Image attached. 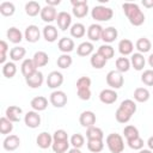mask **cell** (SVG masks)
<instances>
[{
	"label": "cell",
	"mask_w": 153,
	"mask_h": 153,
	"mask_svg": "<svg viewBox=\"0 0 153 153\" xmlns=\"http://www.w3.org/2000/svg\"><path fill=\"white\" fill-rule=\"evenodd\" d=\"M117 97H118L117 92L115 90H112V88H104L99 93V100L103 104H106V105L114 104L117 100Z\"/></svg>",
	"instance_id": "cell-12"
},
{
	"label": "cell",
	"mask_w": 153,
	"mask_h": 153,
	"mask_svg": "<svg viewBox=\"0 0 153 153\" xmlns=\"http://www.w3.org/2000/svg\"><path fill=\"white\" fill-rule=\"evenodd\" d=\"M25 54H26V49L22 45H16L13 47L11 50H10V59L13 61V62H17V61H20L25 57Z\"/></svg>",
	"instance_id": "cell-30"
},
{
	"label": "cell",
	"mask_w": 153,
	"mask_h": 153,
	"mask_svg": "<svg viewBox=\"0 0 153 153\" xmlns=\"http://www.w3.org/2000/svg\"><path fill=\"white\" fill-rule=\"evenodd\" d=\"M30 105H31V108H32L35 111H37V112L44 111V110L47 109V106H48V99H47L44 96H37V97H33V98L31 99Z\"/></svg>",
	"instance_id": "cell-24"
},
{
	"label": "cell",
	"mask_w": 153,
	"mask_h": 153,
	"mask_svg": "<svg viewBox=\"0 0 153 153\" xmlns=\"http://www.w3.org/2000/svg\"><path fill=\"white\" fill-rule=\"evenodd\" d=\"M24 123L26 124V127L31 128V129H35V128H38L39 124H41V116L38 115L37 111L32 110V111H27L24 116Z\"/></svg>",
	"instance_id": "cell-9"
},
{
	"label": "cell",
	"mask_w": 153,
	"mask_h": 153,
	"mask_svg": "<svg viewBox=\"0 0 153 153\" xmlns=\"http://www.w3.org/2000/svg\"><path fill=\"white\" fill-rule=\"evenodd\" d=\"M118 51L122 56H127V55H131L134 51V43L128 39V38H123L118 42Z\"/></svg>",
	"instance_id": "cell-23"
},
{
	"label": "cell",
	"mask_w": 153,
	"mask_h": 153,
	"mask_svg": "<svg viewBox=\"0 0 153 153\" xmlns=\"http://www.w3.org/2000/svg\"><path fill=\"white\" fill-rule=\"evenodd\" d=\"M41 11H42V7L39 5V2L37 1H29L25 4V13L29 16V17H36L38 14H41Z\"/></svg>",
	"instance_id": "cell-29"
},
{
	"label": "cell",
	"mask_w": 153,
	"mask_h": 153,
	"mask_svg": "<svg viewBox=\"0 0 153 153\" xmlns=\"http://www.w3.org/2000/svg\"><path fill=\"white\" fill-rule=\"evenodd\" d=\"M123 135H124V137H126L127 141L140 136V135H139V129H137L136 127L131 126V124H128V126L124 127V129H123Z\"/></svg>",
	"instance_id": "cell-45"
},
{
	"label": "cell",
	"mask_w": 153,
	"mask_h": 153,
	"mask_svg": "<svg viewBox=\"0 0 153 153\" xmlns=\"http://www.w3.org/2000/svg\"><path fill=\"white\" fill-rule=\"evenodd\" d=\"M105 80H106L108 86H110V88H112V90L121 88V87L123 86V84H124L123 74L120 73L118 71H110V72L106 74Z\"/></svg>",
	"instance_id": "cell-4"
},
{
	"label": "cell",
	"mask_w": 153,
	"mask_h": 153,
	"mask_svg": "<svg viewBox=\"0 0 153 153\" xmlns=\"http://www.w3.org/2000/svg\"><path fill=\"white\" fill-rule=\"evenodd\" d=\"M141 81L146 86H153V69H146L141 74Z\"/></svg>",
	"instance_id": "cell-49"
},
{
	"label": "cell",
	"mask_w": 153,
	"mask_h": 153,
	"mask_svg": "<svg viewBox=\"0 0 153 153\" xmlns=\"http://www.w3.org/2000/svg\"><path fill=\"white\" fill-rule=\"evenodd\" d=\"M139 153H153V151H151V149H140Z\"/></svg>",
	"instance_id": "cell-59"
},
{
	"label": "cell",
	"mask_w": 153,
	"mask_h": 153,
	"mask_svg": "<svg viewBox=\"0 0 153 153\" xmlns=\"http://www.w3.org/2000/svg\"><path fill=\"white\" fill-rule=\"evenodd\" d=\"M8 51V44L6 41H0V54H7Z\"/></svg>",
	"instance_id": "cell-53"
},
{
	"label": "cell",
	"mask_w": 153,
	"mask_h": 153,
	"mask_svg": "<svg viewBox=\"0 0 153 153\" xmlns=\"http://www.w3.org/2000/svg\"><path fill=\"white\" fill-rule=\"evenodd\" d=\"M91 79L88 76H80L76 80V90H81V88H90L91 86Z\"/></svg>",
	"instance_id": "cell-50"
},
{
	"label": "cell",
	"mask_w": 153,
	"mask_h": 153,
	"mask_svg": "<svg viewBox=\"0 0 153 153\" xmlns=\"http://www.w3.org/2000/svg\"><path fill=\"white\" fill-rule=\"evenodd\" d=\"M41 19L45 23H51L54 20H56V17H57V11L55 7H51V6H48L45 5L44 7H42V11H41Z\"/></svg>",
	"instance_id": "cell-17"
},
{
	"label": "cell",
	"mask_w": 153,
	"mask_h": 153,
	"mask_svg": "<svg viewBox=\"0 0 153 153\" xmlns=\"http://www.w3.org/2000/svg\"><path fill=\"white\" fill-rule=\"evenodd\" d=\"M105 143L111 153H122L124 151V141L123 137L117 133H111L106 136Z\"/></svg>",
	"instance_id": "cell-2"
},
{
	"label": "cell",
	"mask_w": 153,
	"mask_h": 153,
	"mask_svg": "<svg viewBox=\"0 0 153 153\" xmlns=\"http://www.w3.org/2000/svg\"><path fill=\"white\" fill-rule=\"evenodd\" d=\"M86 137L87 140H103L104 139V133L100 128L93 126L86 129Z\"/></svg>",
	"instance_id": "cell-35"
},
{
	"label": "cell",
	"mask_w": 153,
	"mask_h": 153,
	"mask_svg": "<svg viewBox=\"0 0 153 153\" xmlns=\"http://www.w3.org/2000/svg\"><path fill=\"white\" fill-rule=\"evenodd\" d=\"M67 94L61 90H55L50 93L49 102L55 108H63L67 104Z\"/></svg>",
	"instance_id": "cell-6"
},
{
	"label": "cell",
	"mask_w": 153,
	"mask_h": 153,
	"mask_svg": "<svg viewBox=\"0 0 153 153\" xmlns=\"http://www.w3.org/2000/svg\"><path fill=\"white\" fill-rule=\"evenodd\" d=\"M13 130V122L10 121L6 116H2L0 118V133L2 135H10Z\"/></svg>",
	"instance_id": "cell-38"
},
{
	"label": "cell",
	"mask_w": 153,
	"mask_h": 153,
	"mask_svg": "<svg viewBox=\"0 0 153 153\" xmlns=\"http://www.w3.org/2000/svg\"><path fill=\"white\" fill-rule=\"evenodd\" d=\"M43 81H44V75L39 71H36L32 75L25 78L26 85L29 87H31V88H38V87H41L42 84H43Z\"/></svg>",
	"instance_id": "cell-15"
},
{
	"label": "cell",
	"mask_w": 153,
	"mask_h": 153,
	"mask_svg": "<svg viewBox=\"0 0 153 153\" xmlns=\"http://www.w3.org/2000/svg\"><path fill=\"white\" fill-rule=\"evenodd\" d=\"M53 142H54L53 135H50L48 131H42L36 137V143L42 149H47V148L51 147L53 146Z\"/></svg>",
	"instance_id": "cell-14"
},
{
	"label": "cell",
	"mask_w": 153,
	"mask_h": 153,
	"mask_svg": "<svg viewBox=\"0 0 153 153\" xmlns=\"http://www.w3.org/2000/svg\"><path fill=\"white\" fill-rule=\"evenodd\" d=\"M123 12L127 16V18L129 19V23L134 26H140L145 23V14L143 12L140 10L137 4L134 2H124L122 5Z\"/></svg>",
	"instance_id": "cell-1"
},
{
	"label": "cell",
	"mask_w": 153,
	"mask_h": 153,
	"mask_svg": "<svg viewBox=\"0 0 153 153\" xmlns=\"http://www.w3.org/2000/svg\"><path fill=\"white\" fill-rule=\"evenodd\" d=\"M147 146H148V149L153 151V136H151V137L147 140Z\"/></svg>",
	"instance_id": "cell-56"
},
{
	"label": "cell",
	"mask_w": 153,
	"mask_h": 153,
	"mask_svg": "<svg viewBox=\"0 0 153 153\" xmlns=\"http://www.w3.org/2000/svg\"><path fill=\"white\" fill-rule=\"evenodd\" d=\"M118 36V31L116 27L114 26H108L105 29H103V32H102V41L105 43V44H110L112 43Z\"/></svg>",
	"instance_id": "cell-21"
},
{
	"label": "cell",
	"mask_w": 153,
	"mask_h": 153,
	"mask_svg": "<svg viewBox=\"0 0 153 153\" xmlns=\"http://www.w3.org/2000/svg\"><path fill=\"white\" fill-rule=\"evenodd\" d=\"M115 65H116V71H118V72L122 73V74L126 73V72H128V71L130 69V67H131L130 60H129L128 57H126V56L117 57Z\"/></svg>",
	"instance_id": "cell-32"
},
{
	"label": "cell",
	"mask_w": 153,
	"mask_h": 153,
	"mask_svg": "<svg viewBox=\"0 0 153 153\" xmlns=\"http://www.w3.org/2000/svg\"><path fill=\"white\" fill-rule=\"evenodd\" d=\"M16 12V6L11 1H2L0 4V13L4 17H11Z\"/></svg>",
	"instance_id": "cell-39"
},
{
	"label": "cell",
	"mask_w": 153,
	"mask_h": 153,
	"mask_svg": "<svg viewBox=\"0 0 153 153\" xmlns=\"http://www.w3.org/2000/svg\"><path fill=\"white\" fill-rule=\"evenodd\" d=\"M127 143H128V146H129L131 149H134V151H140V149H142V148H143V145H145L143 140H142L140 136H137V137H135V139H131V140H128Z\"/></svg>",
	"instance_id": "cell-48"
},
{
	"label": "cell",
	"mask_w": 153,
	"mask_h": 153,
	"mask_svg": "<svg viewBox=\"0 0 153 153\" xmlns=\"http://www.w3.org/2000/svg\"><path fill=\"white\" fill-rule=\"evenodd\" d=\"M6 37L8 38V41L11 43L18 44L23 41V33L19 29H17L16 26H11L7 31H6Z\"/></svg>",
	"instance_id": "cell-27"
},
{
	"label": "cell",
	"mask_w": 153,
	"mask_h": 153,
	"mask_svg": "<svg viewBox=\"0 0 153 153\" xmlns=\"http://www.w3.org/2000/svg\"><path fill=\"white\" fill-rule=\"evenodd\" d=\"M104 148L103 140H87V149L92 153H99Z\"/></svg>",
	"instance_id": "cell-43"
},
{
	"label": "cell",
	"mask_w": 153,
	"mask_h": 153,
	"mask_svg": "<svg viewBox=\"0 0 153 153\" xmlns=\"http://www.w3.org/2000/svg\"><path fill=\"white\" fill-rule=\"evenodd\" d=\"M68 153H81V151H80L79 148H74V147H73V148H71V149L68 151Z\"/></svg>",
	"instance_id": "cell-58"
},
{
	"label": "cell",
	"mask_w": 153,
	"mask_h": 153,
	"mask_svg": "<svg viewBox=\"0 0 153 153\" xmlns=\"http://www.w3.org/2000/svg\"><path fill=\"white\" fill-rule=\"evenodd\" d=\"M130 63L135 71H142L145 65H146V59H145L143 54H141V53H133L131 59H130Z\"/></svg>",
	"instance_id": "cell-25"
},
{
	"label": "cell",
	"mask_w": 153,
	"mask_h": 153,
	"mask_svg": "<svg viewBox=\"0 0 153 153\" xmlns=\"http://www.w3.org/2000/svg\"><path fill=\"white\" fill-rule=\"evenodd\" d=\"M56 63H57V66H59L61 69H67V68H69V67L72 66L73 59H72V56H71L69 54H61V55L57 57Z\"/></svg>",
	"instance_id": "cell-41"
},
{
	"label": "cell",
	"mask_w": 153,
	"mask_h": 153,
	"mask_svg": "<svg viewBox=\"0 0 153 153\" xmlns=\"http://www.w3.org/2000/svg\"><path fill=\"white\" fill-rule=\"evenodd\" d=\"M20 71H22V74L24 75V78H27L30 75H32L37 69L36 65L33 63L32 59H25L23 60L22 62V66H20Z\"/></svg>",
	"instance_id": "cell-22"
},
{
	"label": "cell",
	"mask_w": 153,
	"mask_h": 153,
	"mask_svg": "<svg viewBox=\"0 0 153 153\" xmlns=\"http://www.w3.org/2000/svg\"><path fill=\"white\" fill-rule=\"evenodd\" d=\"M96 115L93 111L91 110H86V111H82L79 116V122L80 124L84 127V128H90V127H93L96 124Z\"/></svg>",
	"instance_id": "cell-13"
},
{
	"label": "cell",
	"mask_w": 153,
	"mask_h": 153,
	"mask_svg": "<svg viewBox=\"0 0 153 153\" xmlns=\"http://www.w3.org/2000/svg\"><path fill=\"white\" fill-rule=\"evenodd\" d=\"M56 23L61 31H66L67 29H71L72 26V16L66 11H61L57 13Z\"/></svg>",
	"instance_id": "cell-8"
},
{
	"label": "cell",
	"mask_w": 153,
	"mask_h": 153,
	"mask_svg": "<svg viewBox=\"0 0 153 153\" xmlns=\"http://www.w3.org/2000/svg\"><path fill=\"white\" fill-rule=\"evenodd\" d=\"M93 49H94L93 43L85 41V42H81V43L76 47V54H78L79 56H82V57L90 56V55L93 54Z\"/></svg>",
	"instance_id": "cell-26"
},
{
	"label": "cell",
	"mask_w": 153,
	"mask_h": 153,
	"mask_svg": "<svg viewBox=\"0 0 153 153\" xmlns=\"http://www.w3.org/2000/svg\"><path fill=\"white\" fill-rule=\"evenodd\" d=\"M115 118H116V121H117L118 123H128V122L130 121V118H131V115L128 114L127 111L122 110L121 108H118V109L116 110Z\"/></svg>",
	"instance_id": "cell-46"
},
{
	"label": "cell",
	"mask_w": 153,
	"mask_h": 153,
	"mask_svg": "<svg viewBox=\"0 0 153 153\" xmlns=\"http://www.w3.org/2000/svg\"><path fill=\"white\" fill-rule=\"evenodd\" d=\"M102 25L99 24H91L87 29V38L91 42H97L99 39H102V32H103Z\"/></svg>",
	"instance_id": "cell-19"
},
{
	"label": "cell",
	"mask_w": 153,
	"mask_h": 153,
	"mask_svg": "<svg viewBox=\"0 0 153 153\" xmlns=\"http://www.w3.org/2000/svg\"><path fill=\"white\" fill-rule=\"evenodd\" d=\"M91 17L96 22H108V20L112 19L114 11L110 7H105L103 5H98V6H94L91 10Z\"/></svg>",
	"instance_id": "cell-3"
},
{
	"label": "cell",
	"mask_w": 153,
	"mask_h": 153,
	"mask_svg": "<svg viewBox=\"0 0 153 153\" xmlns=\"http://www.w3.org/2000/svg\"><path fill=\"white\" fill-rule=\"evenodd\" d=\"M24 38L29 42V43H36L39 41L41 38V31L38 29L37 25H29L26 29H25V32H24Z\"/></svg>",
	"instance_id": "cell-11"
},
{
	"label": "cell",
	"mask_w": 153,
	"mask_h": 153,
	"mask_svg": "<svg viewBox=\"0 0 153 153\" xmlns=\"http://www.w3.org/2000/svg\"><path fill=\"white\" fill-rule=\"evenodd\" d=\"M108 60L104 59L102 55H99L98 53H93L91 55V59H90V63L91 66L94 68V69H102L103 67H105Z\"/></svg>",
	"instance_id": "cell-33"
},
{
	"label": "cell",
	"mask_w": 153,
	"mask_h": 153,
	"mask_svg": "<svg viewBox=\"0 0 153 153\" xmlns=\"http://www.w3.org/2000/svg\"><path fill=\"white\" fill-rule=\"evenodd\" d=\"M57 48H59V50L62 54H69L71 51L74 50L75 44H74V41L72 38H69V37H62L57 42Z\"/></svg>",
	"instance_id": "cell-18"
},
{
	"label": "cell",
	"mask_w": 153,
	"mask_h": 153,
	"mask_svg": "<svg viewBox=\"0 0 153 153\" xmlns=\"http://www.w3.org/2000/svg\"><path fill=\"white\" fill-rule=\"evenodd\" d=\"M76 94L81 100H88L91 98V90L90 88H81L76 90Z\"/></svg>",
	"instance_id": "cell-52"
},
{
	"label": "cell",
	"mask_w": 153,
	"mask_h": 153,
	"mask_svg": "<svg viewBox=\"0 0 153 153\" xmlns=\"http://www.w3.org/2000/svg\"><path fill=\"white\" fill-rule=\"evenodd\" d=\"M71 4L73 6V14L76 18H84L88 13V4L86 0H71Z\"/></svg>",
	"instance_id": "cell-5"
},
{
	"label": "cell",
	"mask_w": 153,
	"mask_h": 153,
	"mask_svg": "<svg viewBox=\"0 0 153 153\" xmlns=\"http://www.w3.org/2000/svg\"><path fill=\"white\" fill-rule=\"evenodd\" d=\"M20 145V139L18 135L16 134H10L7 135L4 141H2V147L5 151H8V152H12V151H16Z\"/></svg>",
	"instance_id": "cell-10"
},
{
	"label": "cell",
	"mask_w": 153,
	"mask_h": 153,
	"mask_svg": "<svg viewBox=\"0 0 153 153\" xmlns=\"http://www.w3.org/2000/svg\"><path fill=\"white\" fill-rule=\"evenodd\" d=\"M141 4H142L145 7H147V8H152V7H153V0H142Z\"/></svg>",
	"instance_id": "cell-55"
},
{
	"label": "cell",
	"mask_w": 153,
	"mask_h": 153,
	"mask_svg": "<svg viewBox=\"0 0 153 153\" xmlns=\"http://www.w3.org/2000/svg\"><path fill=\"white\" fill-rule=\"evenodd\" d=\"M133 96H134V99H135L136 102H139V103H145V102H147V100L149 99L151 93H149V91H148L146 87H137V88H135Z\"/></svg>",
	"instance_id": "cell-34"
},
{
	"label": "cell",
	"mask_w": 153,
	"mask_h": 153,
	"mask_svg": "<svg viewBox=\"0 0 153 153\" xmlns=\"http://www.w3.org/2000/svg\"><path fill=\"white\" fill-rule=\"evenodd\" d=\"M97 53H98L99 55H102V56H103L104 59H106V60H110V59H112V57L115 56V49H114V47H111L110 44H103V45H100V47L98 48Z\"/></svg>",
	"instance_id": "cell-40"
},
{
	"label": "cell",
	"mask_w": 153,
	"mask_h": 153,
	"mask_svg": "<svg viewBox=\"0 0 153 153\" xmlns=\"http://www.w3.org/2000/svg\"><path fill=\"white\" fill-rule=\"evenodd\" d=\"M47 86L49 88H53V90H57L62 84H63V75L61 72H57V71H53L48 74L47 76Z\"/></svg>",
	"instance_id": "cell-7"
},
{
	"label": "cell",
	"mask_w": 153,
	"mask_h": 153,
	"mask_svg": "<svg viewBox=\"0 0 153 153\" xmlns=\"http://www.w3.org/2000/svg\"><path fill=\"white\" fill-rule=\"evenodd\" d=\"M53 139H54V141H66V140H68V134L63 129H57L53 134Z\"/></svg>",
	"instance_id": "cell-51"
},
{
	"label": "cell",
	"mask_w": 153,
	"mask_h": 153,
	"mask_svg": "<svg viewBox=\"0 0 153 153\" xmlns=\"http://www.w3.org/2000/svg\"><path fill=\"white\" fill-rule=\"evenodd\" d=\"M118 108H121L122 110L127 111V112L130 114L131 116L136 112V103H135L133 99H124V100H122Z\"/></svg>",
	"instance_id": "cell-42"
},
{
	"label": "cell",
	"mask_w": 153,
	"mask_h": 153,
	"mask_svg": "<svg viewBox=\"0 0 153 153\" xmlns=\"http://www.w3.org/2000/svg\"><path fill=\"white\" fill-rule=\"evenodd\" d=\"M69 32H71V36L74 37V38H81L86 35V27L82 23H75L71 26L69 29Z\"/></svg>",
	"instance_id": "cell-36"
},
{
	"label": "cell",
	"mask_w": 153,
	"mask_h": 153,
	"mask_svg": "<svg viewBox=\"0 0 153 153\" xmlns=\"http://www.w3.org/2000/svg\"><path fill=\"white\" fill-rule=\"evenodd\" d=\"M135 48L137 49V53H141V54L148 53L152 48V42L147 37H140L135 43Z\"/></svg>",
	"instance_id": "cell-31"
},
{
	"label": "cell",
	"mask_w": 153,
	"mask_h": 153,
	"mask_svg": "<svg viewBox=\"0 0 153 153\" xmlns=\"http://www.w3.org/2000/svg\"><path fill=\"white\" fill-rule=\"evenodd\" d=\"M148 65H149V67L153 68V54H151V55L148 56Z\"/></svg>",
	"instance_id": "cell-57"
},
{
	"label": "cell",
	"mask_w": 153,
	"mask_h": 153,
	"mask_svg": "<svg viewBox=\"0 0 153 153\" xmlns=\"http://www.w3.org/2000/svg\"><path fill=\"white\" fill-rule=\"evenodd\" d=\"M23 114V110L22 108L17 106V105H10L6 108V111H5V116L12 121L13 123H17L20 121V115Z\"/></svg>",
	"instance_id": "cell-20"
},
{
	"label": "cell",
	"mask_w": 153,
	"mask_h": 153,
	"mask_svg": "<svg viewBox=\"0 0 153 153\" xmlns=\"http://www.w3.org/2000/svg\"><path fill=\"white\" fill-rule=\"evenodd\" d=\"M42 35H43V38L49 42V43H53L55 42L57 38H59V30L56 26L49 24V25H45L42 30Z\"/></svg>",
	"instance_id": "cell-16"
},
{
	"label": "cell",
	"mask_w": 153,
	"mask_h": 153,
	"mask_svg": "<svg viewBox=\"0 0 153 153\" xmlns=\"http://www.w3.org/2000/svg\"><path fill=\"white\" fill-rule=\"evenodd\" d=\"M32 61H33V63L36 65L37 68L44 67V66H47L48 62H49V56H48V54H47L45 51L38 50V51H36V53L33 54Z\"/></svg>",
	"instance_id": "cell-28"
},
{
	"label": "cell",
	"mask_w": 153,
	"mask_h": 153,
	"mask_svg": "<svg viewBox=\"0 0 153 153\" xmlns=\"http://www.w3.org/2000/svg\"><path fill=\"white\" fill-rule=\"evenodd\" d=\"M17 74V66L13 61H8L5 65H2V75L7 79L13 78Z\"/></svg>",
	"instance_id": "cell-37"
},
{
	"label": "cell",
	"mask_w": 153,
	"mask_h": 153,
	"mask_svg": "<svg viewBox=\"0 0 153 153\" xmlns=\"http://www.w3.org/2000/svg\"><path fill=\"white\" fill-rule=\"evenodd\" d=\"M69 142H71V145H72L74 148H79V149H80V148L84 146V143H85V137H84L82 134L76 133V134H73V135H72Z\"/></svg>",
	"instance_id": "cell-47"
},
{
	"label": "cell",
	"mask_w": 153,
	"mask_h": 153,
	"mask_svg": "<svg viewBox=\"0 0 153 153\" xmlns=\"http://www.w3.org/2000/svg\"><path fill=\"white\" fill-rule=\"evenodd\" d=\"M69 145H71V142L68 140H66V141H54L53 146H51V149L55 153H65V152L69 151Z\"/></svg>",
	"instance_id": "cell-44"
},
{
	"label": "cell",
	"mask_w": 153,
	"mask_h": 153,
	"mask_svg": "<svg viewBox=\"0 0 153 153\" xmlns=\"http://www.w3.org/2000/svg\"><path fill=\"white\" fill-rule=\"evenodd\" d=\"M45 4L48 6H51V7H55L57 5L61 4V0H45Z\"/></svg>",
	"instance_id": "cell-54"
}]
</instances>
